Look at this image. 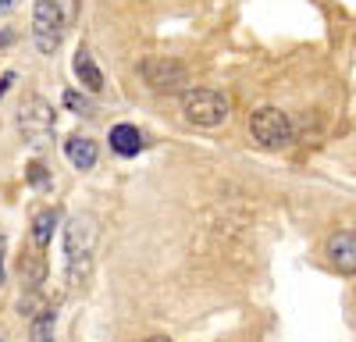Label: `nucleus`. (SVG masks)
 <instances>
[{
    "label": "nucleus",
    "instance_id": "obj_1",
    "mask_svg": "<svg viewBox=\"0 0 356 342\" xmlns=\"http://www.w3.org/2000/svg\"><path fill=\"white\" fill-rule=\"evenodd\" d=\"M93 250H97V221L89 214L68 218V225H65V253H68L72 282L89 271V264H93Z\"/></svg>",
    "mask_w": 356,
    "mask_h": 342
},
{
    "label": "nucleus",
    "instance_id": "obj_2",
    "mask_svg": "<svg viewBox=\"0 0 356 342\" xmlns=\"http://www.w3.org/2000/svg\"><path fill=\"white\" fill-rule=\"evenodd\" d=\"M182 111H186V118L200 129H218L228 122V114H232V104L225 93L218 90H207V86H200V90H189L182 97Z\"/></svg>",
    "mask_w": 356,
    "mask_h": 342
},
{
    "label": "nucleus",
    "instance_id": "obj_3",
    "mask_svg": "<svg viewBox=\"0 0 356 342\" xmlns=\"http://www.w3.org/2000/svg\"><path fill=\"white\" fill-rule=\"evenodd\" d=\"M250 136L267 150H282V147L292 142V122H289V114L278 111V107H260V111H253V118H250Z\"/></svg>",
    "mask_w": 356,
    "mask_h": 342
},
{
    "label": "nucleus",
    "instance_id": "obj_4",
    "mask_svg": "<svg viewBox=\"0 0 356 342\" xmlns=\"http://www.w3.org/2000/svg\"><path fill=\"white\" fill-rule=\"evenodd\" d=\"M143 82L150 86L154 93H182L186 86H189V72L182 61H175V57H150V61H143Z\"/></svg>",
    "mask_w": 356,
    "mask_h": 342
},
{
    "label": "nucleus",
    "instance_id": "obj_5",
    "mask_svg": "<svg viewBox=\"0 0 356 342\" xmlns=\"http://www.w3.org/2000/svg\"><path fill=\"white\" fill-rule=\"evenodd\" d=\"M33 40L40 54H54L65 40V15L57 8V0H36L33 8Z\"/></svg>",
    "mask_w": 356,
    "mask_h": 342
},
{
    "label": "nucleus",
    "instance_id": "obj_6",
    "mask_svg": "<svg viewBox=\"0 0 356 342\" xmlns=\"http://www.w3.org/2000/svg\"><path fill=\"white\" fill-rule=\"evenodd\" d=\"M324 256L328 264L342 275H356V232L342 228V232H332L328 243H324Z\"/></svg>",
    "mask_w": 356,
    "mask_h": 342
},
{
    "label": "nucleus",
    "instance_id": "obj_7",
    "mask_svg": "<svg viewBox=\"0 0 356 342\" xmlns=\"http://www.w3.org/2000/svg\"><path fill=\"white\" fill-rule=\"evenodd\" d=\"M50 129H54V107H50V104L36 100V104H29V107L22 111V132H25V136H43V132H50Z\"/></svg>",
    "mask_w": 356,
    "mask_h": 342
},
{
    "label": "nucleus",
    "instance_id": "obj_8",
    "mask_svg": "<svg viewBox=\"0 0 356 342\" xmlns=\"http://www.w3.org/2000/svg\"><path fill=\"white\" fill-rule=\"evenodd\" d=\"M65 154H68L72 168L89 171V168L97 164V142L89 139V136H68V139H65Z\"/></svg>",
    "mask_w": 356,
    "mask_h": 342
},
{
    "label": "nucleus",
    "instance_id": "obj_9",
    "mask_svg": "<svg viewBox=\"0 0 356 342\" xmlns=\"http://www.w3.org/2000/svg\"><path fill=\"white\" fill-rule=\"evenodd\" d=\"M111 150L118 157H136L143 150V136L136 125H114L111 129Z\"/></svg>",
    "mask_w": 356,
    "mask_h": 342
},
{
    "label": "nucleus",
    "instance_id": "obj_10",
    "mask_svg": "<svg viewBox=\"0 0 356 342\" xmlns=\"http://www.w3.org/2000/svg\"><path fill=\"white\" fill-rule=\"evenodd\" d=\"M72 68H75V79L86 86L89 93H100V90H104V75H100V68L93 65V57H89L86 50H79V54H75Z\"/></svg>",
    "mask_w": 356,
    "mask_h": 342
},
{
    "label": "nucleus",
    "instance_id": "obj_11",
    "mask_svg": "<svg viewBox=\"0 0 356 342\" xmlns=\"http://www.w3.org/2000/svg\"><path fill=\"white\" fill-rule=\"evenodd\" d=\"M54 225H57V214H54V211H40V214L33 218V246H36V250H47V246H50Z\"/></svg>",
    "mask_w": 356,
    "mask_h": 342
},
{
    "label": "nucleus",
    "instance_id": "obj_12",
    "mask_svg": "<svg viewBox=\"0 0 356 342\" xmlns=\"http://www.w3.org/2000/svg\"><path fill=\"white\" fill-rule=\"evenodd\" d=\"M43 275H47V264H43V250H36L33 246V253L22 261V278L29 282V285H40L43 282Z\"/></svg>",
    "mask_w": 356,
    "mask_h": 342
},
{
    "label": "nucleus",
    "instance_id": "obj_13",
    "mask_svg": "<svg viewBox=\"0 0 356 342\" xmlns=\"http://www.w3.org/2000/svg\"><path fill=\"white\" fill-rule=\"evenodd\" d=\"M33 342H54V310H43L33 321Z\"/></svg>",
    "mask_w": 356,
    "mask_h": 342
},
{
    "label": "nucleus",
    "instance_id": "obj_14",
    "mask_svg": "<svg viewBox=\"0 0 356 342\" xmlns=\"http://www.w3.org/2000/svg\"><path fill=\"white\" fill-rule=\"evenodd\" d=\"M29 182H33V186H47V171H43V164H40V161L29 164Z\"/></svg>",
    "mask_w": 356,
    "mask_h": 342
},
{
    "label": "nucleus",
    "instance_id": "obj_15",
    "mask_svg": "<svg viewBox=\"0 0 356 342\" xmlns=\"http://www.w3.org/2000/svg\"><path fill=\"white\" fill-rule=\"evenodd\" d=\"M65 104H68L72 111H89V104H86V97H79V90H68V93H65Z\"/></svg>",
    "mask_w": 356,
    "mask_h": 342
},
{
    "label": "nucleus",
    "instance_id": "obj_16",
    "mask_svg": "<svg viewBox=\"0 0 356 342\" xmlns=\"http://www.w3.org/2000/svg\"><path fill=\"white\" fill-rule=\"evenodd\" d=\"M15 40V33H11V28H0V47H8Z\"/></svg>",
    "mask_w": 356,
    "mask_h": 342
},
{
    "label": "nucleus",
    "instance_id": "obj_17",
    "mask_svg": "<svg viewBox=\"0 0 356 342\" xmlns=\"http://www.w3.org/2000/svg\"><path fill=\"white\" fill-rule=\"evenodd\" d=\"M11 82H15V75H11V72H8V75H4V79H0V97H4V93H8V86H11Z\"/></svg>",
    "mask_w": 356,
    "mask_h": 342
},
{
    "label": "nucleus",
    "instance_id": "obj_18",
    "mask_svg": "<svg viewBox=\"0 0 356 342\" xmlns=\"http://www.w3.org/2000/svg\"><path fill=\"white\" fill-rule=\"evenodd\" d=\"M15 8V0H0V15H4V11H11Z\"/></svg>",
    "mask_w": 356,
    "mask_h": 342
},
{
    "label": "nucleus",
    "instance_id": "obj_19",
    "mask_svg": "<svg viewBox=\"0 0 356 342\" xmlns=\"http://www.w3.org/2000/svg\"><path fill=\"white\" fill-rule=\"evenodd\" d=\"M143 342H171L168 335H150V339H143Z\"/></svg>",
    "mask_w": 356,
    "mask_h": 342
}]
</instances>
